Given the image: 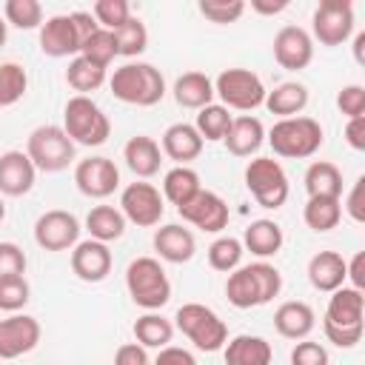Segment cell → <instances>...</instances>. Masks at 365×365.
<instances>
[{
  "instance_id": "cell-1",
  "label": "cell",
  "mask_w": 365,
  "mask_h": 365,
  "mask_svg": "<svg viewBox=\"0 0 365 365\" xmlns=\"http://www.w3.org/2000/svg\"><path fill=\"white\" fill-rule=\"evenodd\" d=\"M365 294L342 285L331 294L325 317H322V334L336 348H354L362 339L365 331Z\"/></svg>"
},
{
  "instance_id": "cell-2",
  "label": "cell",
  "mask_w": 365,
  "mask_h": 365,
  "mask_svg": "<svg viewBox=\"0 0 365 365\" xmlns=\"http://www.w3.org/2000/svg\"><path fill=\"white\" fill-rule=\"evenodd\" d=\"M108 88L120 103L151 108L165 97V77L151 63H125L114 68Z\"/></svg>"
},
{
  "instance_id": "cell-3",
  "label": "cell",
  "mask_w": 365,
  "mask_h": 365,
  "mask_svg": "<svg viewBox=\"0 0 365 365\" xmlns=\"http://www.w3.org/2000/svg\"><path fill=\"white\" fill-rule=\"evenodd\" d=\"M268 145L274 148L277 157L285 160H308L314 157L322 143H325V131L314 117H288V120H277L271 125V131L265 134Z\"/></svg>"
},
{
  "instance_id": "cell-4",
  "label": "cell",
  "mask_w": 365,
  "mask_h": 365,
  "mask_svg": "<svg viewBox=\"0 0 365 365\" xmlns=\"http://www.w3.org/2000/svg\"><path fill=\"white\" fill-rule=\"evenodd\" d=\"M63 131L74 145L94 148L111 137V120L91 97L74 94L63 108Z\"/></svg>"
},
{
  "instance_id": "cell-5",
  "label": "cell",
  "mask_w": 365,
  "mask_h": 365,
  "mask_svg": "<svg viewBox=\"0 0 365 365\" xmlns=\"http://www.w3.org/2000/svg\"><path fill=\"white\" fill-rule=\"evenodd\" d=\"M125 288L134 305L145 311H160L171 299V282L160 259L154 257H137L125 268Z\"/></svg>"
},
{
  "instance_id": "cell-6",
  "label": "cell",
  "mask_w": 365,
  "mask_h": 365,
  "mask_svg": "<svg viewBox=\"0 0 365 365\" xmlns=\"http://www.w3.org/2000/svg\"><path fill=\"white\" fill-rule=\"evenodd\" d=\"M174 328L185 334L197 351H205V354H214L228 342V325L217 317V311H211L202 302L180 305L174 314Z\"/></svg>"
},
{
  "instance_id": "cell-7",
  "label": "cell",
  "mask_w": 365,
  "mask_h": 365,
  "mask_svg": "<svg viewBox=\"0 0 365 365\" xmlns=\"http://www.w3.org/2000/svg\"><path fill=\"white\" fill-rule=\"evenodd\" d=\"M26 154L37 171L57 174L74 163V143L63 131V125H37L29 134Z\"/></svg>"
},
{
  "instance_id": "cell-8",
  "label": "cell",
  "mask_w": 365,
  "mask_h": 365,
  "mask_svg": "<svg viewBox=\"0 0 365 365\" xmlns=\"http://www.w3.org/2000/svg\"><path fill=\"white\" fill-rule=\"evenodd\" d=\"M245 188L262 208H282L288 200V174L274 157H254L245 165Z\"/></svg>"
},
{
  "instance_id": "cell-9",
  "label": "cell",
  "mask_w": 365,
  "mask_h": 365,
  "mask_svg": "<svg viewBox=\"0 0 365 365\" xmlns=\"http://www.w3.org/2000/svg\"><path fill=\"white\" fill-rule=\"evenodd\" d=\"M214 97H220L225 108L254 111L265 103V86L251 68H225L214 80Z\"/></svg>"
},
{
  "instance_id": "cell-10",
  "label": "cell",
  "mask_w": 365,
  "mask_h": 365,
  "mask_svg": "<svg viewBox=\"0 0 365 365\" xmlns=\"http://www.w3.org/2000/svg\"><path fill=\"white\" fill-rule=\"evenodd\" d=\"M311 40H319V46H342L354 34V3L351 0H322L314 9L311 17Z\"/></svg>"
},
{
  "instance_id": "cell-11",
  "label": "cell",
  "mask_w": 365,
  "mask_h": 365,
  "mask_svg": "<svg viewBox=\"0 0 365 365\" xmlns=\"http://www.w3.org/2000/svg\"><path fill=\"white\" fill-rule=\"evenodd\" d=\"M120 211L125 222H134L140 228H154L165 214V200L160 188H154L151 182H128L120 194Z\"/></svg>"
},
{
  "instance_id": "cell-12",
  "label": "cell",
  "mask_w": 365,
  "mask_h": 365,
  "mask_svg": "<svg viewBox=\"0 0 365 365\" xmlns=\"http://www.w3.org/2000/svg\"><path fill=\"white\" fill-rule=\"evenodd\" d=\"M74 182L80 188V194L91 197V200H106L120 188V168L114 165L111 157H86L74 165Z\"/></svg>"
},
{
  "instance_id": "cell-13",
  "label": "cell",
  "mask_w": 365,
  "mask_h": 365,
  "mask_svg": "<svg viewBox=\"0 0 365 365\" xmlns=\"http://www.w3.org/2000/svg\"><path fill=\"white\" fill-rule=\"evenodd\" d=\"M34 242L43 251H68L80 242V222L71 211L51 208L34 222Z\"/></svg>"
},
{
  "instance_id": "cell-14",
  "label": "cell",
  "mask_w": 365,
  "mask_h": 365,
  "mask_svg": "<svg viewBox=\"0 0 365 365\" xmlns=\"http://www.w3.org/2000/svg\"><path fill=\"white\" fill-rule=\"evenodd\" d=\"M177 211H180V217L185 222H191L194 228H200L205 234H220L228 225V217H231L228 214V202L220 194L205 191V188L194 200H188L185 205H180Z\"/></svg>"
},
{
  "instance_id": "cell-15",
  "label": "cell",
  "mask_w": 365,
  "mask_h": 365,
  "mask_svg": "<svg viewBox=\"0 0 365 365\" xmlns=\"http://www.w3.org/2000/svg\"><path fill=\"white\" fill-rule=\"evenodd\" d=\"M40 322L29 314H11L0 319V359H17L37 348L40 342Z\"/></svg>"
},
{
  "instance_id": "cell-16",
  "label": "cell",
  "mask_w": 365,
  "mask_h": 365,
  "mask_svg": "<svg viewBox=\"0 0 365 365\" xmlns=\"http://www.w3.org/2000/svg\"><path fill=\"white\" fill-rule=\"evenodd\" d=\"M274 60L288 71H302L314 60V40L302 26H282L274 34Z\"/></svg>"
},
{
  "instance_id": "cell-17",
  "label": "cell",
  "mask_w": 365,
  "mask_h": 365,
  "mask_svg": "<svg viewBox=\"0 0 365 365\" xmlns=\"http://www.w3.org/2000/svg\"><path fill=\"white\" fill-rule=\"evenodd\" d=\"M111 265L114 259L106 242H97L88 237L71 248V271L83 282H103L111 274Z\"/></svg>"
},
{
  "instance_id": "cell-18",
  "label": "cell",
  "mask_w": 365,
  "mask_h": 365,
  "mask_svg": "<svg viewBox=\"0 0 365 365\" xmlns=\"http://www.w3.org/2000/svg\"><path fill=\"white\" fill-rule=\"evenodd\" d=\"M37 168L26 151L0 154V197H23L34 188Z\"/></svg>"
},
{
  "instance_id": "cell-19",
  "label": "cell",
  "mask_w": 365,
  "mask_h": 365,
  "mask_svg": "<svg viewBox=\"0 0 365 365\" xmlns=\"http://www.w3.org/2000/svg\"><path fill=\"white\" fill-rule=\"evenodd\" d=\"M40 51L46 57H71V54H80V40H77V31H74V23L68 14H54L48 20H43L40 26Z\"/></svg>"
},
{
  "instance_id": "cell-20",
  "label": "cell",
  "mask_w": 365,
  "mask_h": 365,
  "mask_svg": "<svg viewBox=\"0 0 365 365\" xmlns=\"http://www.w3.org/2000/svg\"><path fill=\"white\" fill-rule=\"evenodd\" d=\"M151 242H154V251L160 254V259L174 262V265L188 262V259L194 257V251H197L194 234H191L185 225H180V222L160 225V228L154 231V240H151Z\"/></svg>"
},
{
  "instance_id": "cell-21",
  "label": "cell",
  "mask_w": 365,
  "mask_h": 365,
  "mask_svg": "<svg viewBox=\"0 0 365 365\" xmlns=\"http://www.w3.org/2000/svg\"><path fill=\"white\" fill-rule=\"evenodd\" d=\"M202 145H205V140L197 134V128L191 123H174V125H168L163 131V143H160L163 154L168 160H174L177 165H188L191 160H197L202 154Z\"/></svg>"
},
{
  "instance_id": "cell-22",
  "label": "cell",
  "mask_w": 365,
  "mask_h": 365,
  "mask_svg": "<svg viewBox=\"0 0 365 365\" xmlns=\"http://www.w3.org/2000/svg\"><path fill=\"white\" fill-rule=\"evenodd\" d=\"M314 325H317V314L302 299H288V302H282L274 311V328L285 339H294V342L308 339V334L314 331Z\"/></svg>"
},
{
  "instance_id": "cell-23",
  "label": "cell",
  "mask_w": 365,
  "mask_h": 365,
  "mask_svg": "<svg viewBox=\"0 0 365 365\" xmlns=\"http://www.w3.org/2000/svg\"><path fill=\"white\" fill-rule=\"evenodd\" d=\"M225 148L234 154V157H251L262 148L265 143V125L259 117H251V114H242V117H234L231 120V128L225 134Z\"/></svg>"
},
{
  "instance_id": "cell-24",
  "label": "cell",
  "mask_w": 365,
  "mask_h": 365,
  "mask_svg": "<svg viewBox=\"0 0 365 365\" xmlns=\"http://www.w3.org/2000/svg\"><path fill=\"white\" fill-rule=\"evenodd\" d=\"M345 262L348 259L336 251H317L308 259V282L322 294H334L345 285Z\"/></svg>"
},
{
  "instance_id": "cell-25",
  "label": "cell",
  "mask_w": 365,
  "mask_h": 365,
  "mask_svg": "<svg viewBox=\"0 0 365 365\" xmlns=\"http://www.w3.org/2000/svg\"><path fill=\"white\" fill-rule=\"evenodd\" d=\"M123 160H125V165L131 168L134 177L148 180V177H154V174L160 171L163 148H160V143H157L154 137L137 134V137H131V140L125 143V148H123Z\"/></svg>"
},
{
  "instance_id": "cell-26",
  "label": "cell",
  "mask_w": 365,
  "mask_h": 365,
  "mask_svg": "<svg viewBox=\"0 0 365 365\" xmlns=\"http://www.w3.org/2000/svg\"><path fill=\"white\" fill-rule=\"evenodd\" d=\"M222 356H225V365H271L274 348L268 339L257 334H240L225 342Z\"/></svg>"
},
{
  "instance_id": "cell-27",
  "label": "cell",
  "mask_w": 365,
  "mask_h": 365,
  "mask_svg": "<svg viewBox=\"0 0 365 365\" xmlns=\"http://www.w3.org/2000/svg\"><path fill=\"white\" fill-rule=\"evenodd\" d=\"M174 100L182 108H205L214 103V80L202 71H185L174 80Z\"/></svg>"
},
{
  "instance_id": "cell-28",
  "label": "cell",
  "mask_w": 365,
  "mask_h": 365,
  "mask_svg": "<svg viewBox=\"0 0 365 365\" xmlns=\"http://www.w3.org/2000/svg\"><path fill=\"white\" fill-rule=\"evenodd\" d=\"M240 242H242L245 251H251L254 257L265 259V257H274V254L282 248L285 234H282V228H279L274 220H254V222L245 228V234H242Z\"/></svg>"
},
{
  "instance_id": "cell-29",
  "label": "cell",
  "mask_w": 365,
  "mask_h": 365,
  "mask_svg": "<svg viewBox=\"0 0 365 365\" xmlns=\"http://www.w3.org/2000/svg\"><path fill=\"white\" fill-rule=\"evenodd\" d=\"M271 114H277L279 120L288 117H299L308 106V88L302 83H279L274 91H265V103H262Z\"/></svg>"
},
{
  "instance_id": "cell-30",
  "label": "cell",
  "mask_w": 365,
  "mask_h": 365,
  "mask_svg": "<svg viewBox=\"0 0 365 365\" xmlns=\"http://www.w3.org/2000/svg\"><path fill=\"white\" fill-rule=\"evenodd\" d=\"M202 191L200 185V174L188 165H174L165 171L163 177V200H168L171 205H185L188 200H194Z\"/></svg>"
},
{
  "instance_id": "cell-31",
  "label": "cell",
  "mask_w": 365,
  "mask_h": 365,
  "mask_svg": "<svg viewBox=\"0 0 365 365\" xmlns=\"http://www.w3.org/2000/svg\"><path fill=\"white\" fill-rule=\"evenodd\" d=\"M305 191H308V197L339 200L342 197V171L328 160L311 163L308 171H305Z\"/></svg>"
},
{
  "instance_id": "cell-32",
  "label": "cell",
  "mask_w": 365,
  "mask_h": 365,
  "mask_svg": "<svg viewBox=\"0 0 365 365\" xmlns=\"http://www.w3.org/2000/svg\"><path fill=\"white\" fill-rule=\"evenodd\" d=\"M86 228H88L91 240L108 245V242H114L125 234V217L114 205H94L86 217Z\"/></svg>"
},
{
  "instance_id": "cell-33",
  "label": "cell",
  "mask_w": 365,
  "mask_h": 365,
  "mask_svg": "<svg viewBox=\"0 0 365 365\" xmlns=\"http://www.w3.org/2000/svg\"><path fill=\"white\" fill-rule=\"evenodd\" d=\"M134 339L143 345V348H165L171 345L174 339V322L165 319L163 314H154V311H145L143 317H137L134 322Z\"/></svg>"
},
{
  "instance_id": "cell-34",
  "label": "cell",
  "mask_w": 365,
  "mask_h": 365,
  "mask_svg": "<svg viewBox=\"0 0 365 365\" xmlns=\"http://www.w3.org/2000/svg\"><path fill=\"white\" fill-rule=\"evenodd\" d=\"M302 220L311 231L325 234L334 231L342 220V200H331V197H308L305 208H302Z\"/></svg>"
},
{
  "instance_id": "cell-35",
  "label": "cell",
  "mask_w": 365,
  "mask_h": 365,
  "mask_svg": "<svg viewBox=\"0 0 365 365\" xmlns=\"http://www.w3.org/2000/svg\"><path fill=\"white\" fill-rule=\"evenodd\" d=\"M225 297L234 308L240 311H248V308H259V294H257V285L248 274V265H240L228 274L225 279Z\"/></svg>"
},
{
  "instance_id": "cell-36",
  "label": "cell",
  "mask_w": 365,
  "mask_h": 365,
  "mask_svg": "<svg viewBox=\"0 0 365 365\" xmlns=\"http://www.w3.org/2000/svg\"><path fill=\"white\" fill-rule=\"evenodd\" d=\"M66 83H68L77 94L88 97L91 91H97V88L106 83V68H100V66H94V63H88L86 57L77 54V57L68 63V68H66Z\"/></svg>"
},
{
  "instance_id": "cell-37",
  "label": "cell",
  "mask_w": 365,
  "mask_h": 365,
  "mask_svg": "<svg viewBox=\"0 0 365 365\" xmlns=\"http://www.w3.org/2000/svg\"><path fill=\"white\" fill-rule=\"evenodd\" d=\"M231 120H234V117L228 114L225 106L211 103V106H205V108L197 111L194 128H197V134H200L202 140L217 143V140H225V134H228V128H231Z\"/></svg>"
},
{
  "instance_id": "cell-38",
  "label": "cell",
  "mask_w": 365,
  "mask_h": 365,
  "mask_svg": "<svg viewBox=\"0 0 365 365\" xmlns=\"http://www.w3.org/2000/svg\"><path fill=\"white\" fill-rule=\"evenodd\" d=\"M117 40V54L120 57H137L148 48V29L140 17H128L117 31H111Z\"/></svg>"
},
{
  "instance_id": "cell-39",
  "label": "cell",
  "mask_w": 365,
  "mask_h": 365,
  "mask_svg": "<svg viewBox=\"0 0 365 365\" xmlns=\"http://www.w3.org/2000/svg\"><path fill=\"white\" fill-rule=\"evenodd\" d=\"M242 242L237 237H217L211 245H208V265L214 271H222V274H231L234 268H240L242 262Z\"/></svg>"
},
{
  "instance_id": "cell-40",
  "label": "cell",
  "mask_w": 365,
  "mask_h": 365,
  "mask_svg": "<svg viewBox=\"0 0 365 365\" xmlns=\"http://www.w3.org/2000/svg\"><path fill=\"white\" fill-rule=\"evenodd\" d=\"M29 88V74L20 63H0V108H9L23 100Z\"/></svg>"
},
{
  "instance_id": "cell-41",
  "label": "cell",
  "mask_w": 365,
  "mask_h": 365,
  "mask_svg": "<svg viewBox=\"0 0 365 365\" xmlns=\"http://www.w3.org/2000/svg\"><path fill=\"white\" fill-rule=\"evenodd\" d=\"M3 20L6 26L31 31L43 26V6L37 0H6L3 6Z\"/></svg>"
},
{
  "instance_id": "cell-42",
  "label": "cell",
  "mask_w": 365,
  "mask_h": 365,
  "mask_svg": "<svg viewBox=\"0 0 365 365\" xmlns=\"http://www.w3.org/2000/svg\"><path fill=\"white\" fill-rule=\"evenodd\" d=\"M80 57H86L88 63H94V66H100V68H108L111 60L120 57V54H117V40H114V34L106 31V29H97V31L83 43Z\"/></svg>"
},
{
  "instance_id": "cell-43",
  "label": "cell",
  "mask_w": 365,
  "mask_h": 365,
  "mask_svg": "<svg viewBox=\"0 0 365 365\" xmlns=\"http://www.w3.org/2000/svg\"><path fill=\"white\" fill-rule=\"evenodd\" d=\"M248 274H251V279H254V285H257L259 305H268L274 297H279V291H282V274H279L271 262H265V259L251 262V265H248Z\"/></svg>"
},
{
  "instance_id": "cell-44",
  "label": "cell",
  "mask_w": 365,
  "mask_h": 365,
  "mask_svg": "<svg viewBox=\"0 0 365 365\" xmlns=\"http://www.w3.org/2000/svg\"><path fill=\"white\" fill-rule=\"evenodd\" d=\"M29 299H31V288H29V279L23 274L0 277V311L17 314L20 308H26Z\"/></svg>"
},
{
  "instance_id": "cell-45",
  "label": "cell",
  "mask_w": 365,
  "mask_h": 365,
  "mask_svg": "<svg viewBox=\"0 0 365 365\" xmlns=\"http://www.w3.org/2000/svg\"><path fill=\"white\" fill-rule=\"evenodd\" d=\"M91 17L97 20L100 29L106 31H117L128 17H131V6L125 0H97L91 6Z\"/></svg>"
},
{
  "instance_id": "cell-46",
  "label": "cell",
  "mask_w": 365,
  "mask_h": 365,
  "mask_svg": "<svg viewBox=\"0 0 365 365\" xmlns=\"http://www.w3.org/2000/svg\"><path fill=\"white\" fill-rule=\"evenodd\" d=\"M197 9H200V14H202L205 20L225 26V23H237V20L242 17L245 3H242V0H200Z\"/></svg>"
},
{
  "instance_id": "cell-47",
  "label": "cell",
  "mask_w": 365,
  "mask_h": 365,
  "mask_svg": "<svg viewBox=\"0 0 365 365\" xmlns=\"http://www.w3.org/2000/svg\"><path fill=\"white\" fill-rule=\"evenodd\" d=\"M336 108L354 120V117H365V88L351 83V86H342L339 94H336Z\"/></svg>"
},
{
  "instance_id": "cell-48",
  "label": "cell",
  "mask_w": 365,
  "mask_h": 365,
  "mask_svg": "<svg viewBox=\"0 0 365 365\" xmlns=\"http://www.w3.org/2000/svg\"><path fill=\"white\" fill-rule=\"evenodd\" d=\"M291 365H331V356H328L325 345H319L314 339H299L291 351Z\"/></svg>"
},
{
  "instance_id": "cell-49",
  "label": "cell",
  "mask_w": 365,
  "mask_h": 365,
  "mask_svg": "<svg viewBox=\"0 0 365 365\" xmlns=\"http://www.w3.org/2000/svg\"><path fill=\"white\" fill-rule=\"evenodd\" d=\"M26 251L17 242H0V277H17L26 274Z\"/></svg>"
},
{
  "instance_id": "cell-50",
  "label": "cell",
  "mask_w": 365,
  "mask_h": 365,
  "mask_svg": "<svg viewBox=\"0 0 365 365\" xmlns=\"http://www.w3.org/2000/svg\"><path fill=\"white\" fill-rule=\"evenodd\" d=\"M345 214L354 220V222H365V177H356L348 197H345Z\"/></svg>"
},
{
  "instance_id": "cell-51",
  "label": "cell",
  "mask_w": 365,
  "mask_h": 365,
  "mask_svg": "<svg viewBox=\"0 0 365 365\" xmlns=\"http://www.w3.org/2000/svg\"><path fill=\"white\" fill-rule=\"evenodd\" d=\"M114 365H151V359H148V354L140 342H125V345L117 348Z\"/></svg>"
},
{
  "instance_id": "cell-52",
  "label": "cell",
  "mask_w": 365,
  "mask_h": 365,
  "mask_svg": "<svg viewBox=\"0 0 365 365\" xmlns=\"http://www.w3.org/2000/svg\"><path fill=\"white\" fill-rule=\"evenodd\" d=\"M151 365H197V359H194V354L185 351V348L165 345V348H160V354H157V359H154Z\"/></svg>"
},
{
  "instance_id": "cell-53",
  "label": "cell",
  "mask_w": 365,
  "mask_h": 365,
  "mask_svg": "<svg viewBox=\"0 0 365 365\" xmlns=\"http://www.w3.org/2000/svg\"><path fill=\"white\" fill-rule=\"evenodd\" d=\"M345 143L354 151H365V117H354L345 123Z\"/></svg>"
},
{
  "instance_id": "cell-54",
  "label": "cell",
  "mask_w": 365,
  "mask_h": 365,
  "mask_svg": "<svg viewBox=\"0 0 365 365\" xmlns=\"http://www.w3.org/2000/svg\"><path fill=\"white\" fill-rule=\"evenodd\" d=\"M345 279H351V288L362 291L365 288V254H354L351 262H345Z\"/></svg>"
},
{
  "instance_id": "cell-55",
  "label": "cell",
  "mask_w": 365,
  "mask_h": 365,
  "mask_svg": "<svg viewBox=\"0 0 365 365\" xmlns=\"http://www.w3.org/2000/svg\"><path fill=\"white\" fill-rule=\"evenodd\" d=\"M251 9L262 17H274V14L288 9V0H251Z\"/></svg>"
},
{
  "instance_id": "cell-56",
  "label": "cell",
  "mask_w": 365,
  "mask_h": 365,
  "mask_svg": "<svg viewBox=\"0 0 365 365\" xmlns=\"http://www.w3.org/2000/svg\"><path fill=\"white\" fill-rule=\"evenodd\" d=\"M354 60L362 66L365 63V31H359L356 37H354Z\"/></svg>"
},
{
  "instance_id": "cell-57",
  "label": "cell",
  "mask_w": 365,
  "mask_h": 365,
  "mask_svg": "<svg viewBox=\"0 0 365 365\" xmlns=\"http://www.w3.org/2000/svg\"><path fill=\"white\" fill-rule=\"evenodd\" d=\"M6 34H9V31H6V20L0 17V48H3V43H6Z\"/></svg>"
},
{
  "instance_id": "cell-58",
  "label": "cell",
  "mask_w": 365,
  "mask_h": 365,
  "mask_svg": "<svg viewBox=\"0 0 365 365\" xmlns=\"http://www.w3.org/2000/svg\"><path fill=\"white\" fill-rule=\"evenodd\" d=\"M6 220V202H3V197H0V222Z\"/></svg>"
}]
</instances>
